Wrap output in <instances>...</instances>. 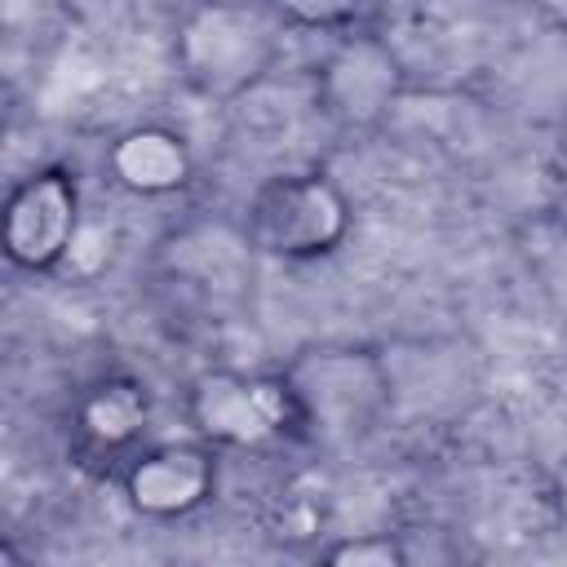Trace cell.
<instances>
[{"label": "cell", "instance_id": "obj_1", "mask_svg": "<svg viewBox=\"0 0 567 567\" xmlns=\"http://www.w3.org/2000/svg\"><path fill=\"white\" fill-rule=\"evenodd\" d=\"M288 31L270 0H190L173 27V62L195 97L239 102L275 71Z\"/></svg>", "mask_w": 567, "mask_h": 567}, {"label": "cell", "instance_id": "obj_2", "mask_svg": "<svg viewBox=\"0 0 567 567\" xmlns=\"http://www.w3.org/2000/svg\"><path fill=\"white\" fill-rule=\"evenodd\" d=\"M186 421L204 443L235 452H275L310 434L284 368L279 372L204 368L186 385Z\"/></svg>", "mask_w": 567, "mask_h": 567}, {"label": "cell", "instance_id": "obj_3", "mask_svg": "<svg viewBox=\"0 0 567 567\" xmlns=\"http://www.w3.org/2000/svg\"><path fill=\"white\" fill-rule=\"evenodd\" d=\"M350 221L354 213L346 190L319 168L275 173L257 182L239 217L252 252L275 261H319L337 252L350 235Z\"/></svg>", "mask_w": 567, "mask_h": 567}, {"label": "cell", "instance_id": "obj_4", "mask_svg": "<svg viewBox=\"0 0 567 567\" xmlns=\"http://www.w3.org/2000/svg\"><path fill=\"white\" fill-rule=\"evenodd\" d=\"M306 430L332 443L368 434L390 408V372L368 346H310L284 363Z\"/></svg>", "mask_w": 567, "mask_h": 567}, {"label": "cell", "instance_id": "obj_5", "mask_svg": "<svg viewBox=\"0 0 567 567\" xmlns=\"http://www.w3.org/2000/svg\"><path fill=\"white\" fill-rule=\"evenodd\" d=\"M408 93L403 58L372 31H346L315 66V106L346 133L377 128Z\"/></svg>", "mask_w": 567, "mask_h": 567}, {"label": "cell", "instance_id": "obj_6", "mask_svg": "<svg viewBox=\"0 0 567 567\" xmlns=\"http://www.w3.org/2000/svg\"><path fill=\"white\" fill-rule=\"evenodd\" d=\"M80 244V182L49 164L13 182L0 217L4 261L27 275H53Z\"/></svg>", "mask_w": 567, "mask_h": 567}, {"label": "cell", "instance_id": "obj_7", "mask_svg": "<svg viewBox=\"0 0 567 567\" xmlns=\"http://www.w3.org/2000/svg\"><path fill=\"white\" fill-rule=\"evenodd\" d=\"M120 492H124L128 509L142 518H155V523L186 518V514L204 509L217 492V447L204 443L199 434L186 443L142 447L124 465Z\"/></svg>", "mask_w": 567, "mask_h": 567}, {"label": "cell", "instance_id": "obj_8", "mask_svg": "<svg viewBox=\"0 0 567 567\" xmlns=\"http://www.w3.org/2000/svg\"><path fill=\"white\" fill-rule=\"evenodd\" d=\"M106 173L137 199H164L195 182V155L168 124H133L106 146Z\"/></svg>", "mask_w": 567, "mask_h": 567}, {"label": "cell", "instance_id": "obj_9", "mask_svg": "<svg viewBox=\"0 0 567 567\" xmlns=\"http://www.w3.org/2000/svg\"><path fill=\"white\" fill-rule=\"evenodd\" d=\"M75 434L93 452H128L151 421V394L137 377H102L75 399Z\"/></svg>", "mask_w": 567, "mask_h": 567}, {"label": "cell", "instance_id": "obj_10", "mask_svg": "<svg viewBox=\"0 0 567 567\" xmlns=\"http://www.w3.org/2000/svg\"><path fill=\"white\" fill-rule=\"evenodd\" d=\"M328 567H408V549L390 532H359L341 536L319 554Z\"/></svg>", "mask_w": 567, "mask_h": 567}, {"label": "cell", "instance_id": "obj_11", "mask_svg": "<svg viewBox=\"0 0 567 567\" xmlns=\"http://www.w3.org/2000/svg\"><path fill=\"white\" fill-rule=\"evenodd\" d=\"M288 27H306V31H346L363 9L368 0H270Z\"/></svg>", "mask_w": 567, "mask_h": 567}, {"label": "cell", "instance_id": "obj_12", "mask_svg": "<svg viewBox=\"0 0 567 567\" xmlns=\"http://www.w3.org/2000/svg\"><path fill=\"white\" fill-rule=\"evenodd\" d=\"M554 505H558V514L567 518V465L558 470V483H554Z\"/></svg>", "mask_w": 567, "mask_h": 567}]
</instances>
